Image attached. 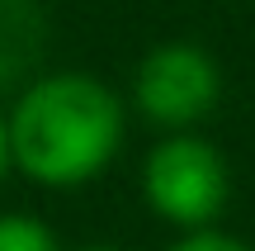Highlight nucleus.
Segmentation results:
<instances>
[{
	"label": "nucleus",
	"instance_id": "obj_1",
	"mask_svg": "<svg viewBox=\"0 0 255 251\" xmlns=\"http://www.w3.org/2000/svg\"><path fill=\"white\" fill-rule=\"evenodd\" d=\"M5 123L14 171L47 190L90 185L123 147V100L90 71H52L28 81Z\"/></svg>",
	"mask_w": 255,
	"mask_h": 251
},
{
	"label": "nucleus",
	"instance_id": "obj_2",
	"mask_svg": "<svg viewBox=\"0 0 255 251\" xmlns=\"http://www.w3.org/2000/svg\"><path fill=\"white\" fill-rule=\"evenodd\" d=\"M142 199L161 223L180 233H208L232 199L227 157L199 133H165L142 161Z\"/></svg>",
	"mask_w": 255,
	"mask_h": 251
},
{
	"label": "nucleus",
	"instance_id": "obj_3",
	"mask_svg": "<svg viewBox=\"0 0 255 251\" xmlns=\"http://www.w3.org/2000/svg\"><path fill=\"white\" fill-rule=\"evenodd\" d=\"M222 100V71L199 43H161L132 71V104L165 133H194Z\"/></svg>",
	"mask_w": 255,
	"mask_h": 251
},
{
	"label": "nucleus",
	"instance_id": "obj_4",
	"mask_svg": "<svg viewBox=\"0 0 255 251\" xmlns=\"http://www.w3.org/2000/svg\"><path fill=\"white\" fill-rule=\"evenodd\" d=\"M47 38V19L38 0H0V85H14L33 71Z\"/></svg>",
	"mask_w": 255,
	"mask_h": 251
},
{
	"label": "nucleus",
	"instance_id": "obj_5",
	"mask_svg": "<svg viewBox=\"0 0 255 251\" xmlns=\"http://www.w3.org/2000/svg\"><path fill=\"white\" fill-rule=\"evenodd\" d=\"M0 251H62L57 233L33 214H0Z\"/></svg>",
	"mask_w": 255,
	"mask_h": 251
},
{
	"label": "nucleus",
	"instance_id": "obj_6",
	"mask_svg": "<svg viewBox=\"0 0 255 251\" xmlns=\"http://www.w3.org/2000/svg\"><path fill=\"white\" fill-rule=\"evenodd\" d=\"M170 251H255V247H246L241 237L222 233V228H208V233H184Z\"/></svg>",
	"mask_w": 255,
	"mask_h": 251
},
{
	"label": "nucleus",
	"instance_id": "obj_7",
	"mask_svg": "<svg viewBox=\"0 0 255 251\" xmlns=\"http://www.w3.org/2000/svg\"><path fill=\"white\" fill-rule=\"evenodd\" d=\"M9 171H14V161H9V123H5V109H0V185H5Z\"/></svg>",
	"mask_w": 255,
	"mask_h": 251
},
{
	"label": "nucleus",
	"instance_id": "obj_8",
	"mask_svg": "<svg viewBox=\"0 0 255 251\" xmlns=\"http://www.w3.org/2000/svg\"><path fill=\"white\" fill-rule=\"evenodd\" d=\"M81 251H123V247H114V242H95V247H81Z\"/></svg>",
	"mask_w": 255,
	"mask_h": 251
}]
</instances>
